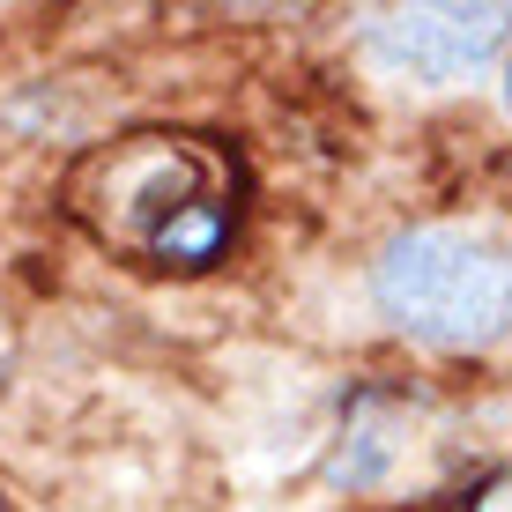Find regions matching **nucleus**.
I'll return each instance as SVG.
<instances>
[{
  "label": "nucleus",
  "mask_w": 512,
  "mask_h": 512,
  "mask_svg": "<svg viewBox=\"0 0 512 512\" xmlns=\"http://www.w3.org/2000/svg\"><path fill=\"white\" fill-rule=\"evenodd\" d=\"M75 208L97 223L112 245L141 253L149 268H216L223 245L238 231V201H231V164L223 149L186 134H127L119 149H104L82 186Z\"/></svg>",
  "instance_id": "f257e3e1"
},
{
  "label": "nucleus",
  "mask_w": 512,
  "mask_h": 512,
  "mask_svg": "<svg viewBox=\"0 0 512 512\" xmlns=\"http://www.w3.org/2000/svg\"><path fill=\"white\" fill-rule=\"evenodd\" d=\"M505 97H512V82H505Z\"/></svg>",
  "instance_id": "39448f33"
},
{
  "label": "nucleus",
  "mask_w": 512,
  "mask_h": 512,
  "mask_svg": "<svg viewBox=\"0 0 512 512\" xmlns=\"http://www.w3.org/2000/svg\"><path fill=\"white\" fill-rule=\"evenodd\" d=\"M379 305L431 342H475L512 312V260L461 231H416L379 260Z\"/></svg>",
  "instance_id": "f03ea898"
},
{
  "label": "nucleus",
  "mask_w": 512,
  "mask_h": 512,
  "mask_svg": "<svg viewBox=\"0 0 512 512\" xmlns=\"http://www.w3.org/2000/svg\"><path fill=\"white\" fill-rule=\"evenodd\" d=\"M483 512H512V483H505V490H498V498H490Z\"/></svg>",
  "instance_id": "20e7f679"
},
{
  "label": "nucleus",
  "mask_w": 512,
  "mask_h": 512,
  "mask_svg": "<svg viewBox=\"0 0 512 512\" xmlns=\"http://www.w3.org/2000/svg\"><path fill=\"white\" fill-rule=\"evenodd\" d=\"M505 8H386L379 15V52L423 82H453L498 45Z\"/></svg>",
  "instance_id": "7ed1b4c3"
}]
</instances>
